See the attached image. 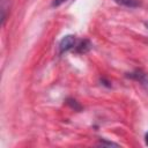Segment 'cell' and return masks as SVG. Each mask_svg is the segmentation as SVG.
Segmentation results:
<instances>
[{"instance_id":"cell-1","label":"cell","mask_w":148,"mask_h":148,"mask_svg":"<svg viewBox=\"0 0 148 148\" xmlns=\"http://www.w3.org/2000/svg\"><path fill=\"white\" fill-rule=\"evenodd\" d=\"M75 44H76L75 36H73V35H66V36H64L60 39L59 45H58L59 53H65V52L74 49L75 47Z\"/></svg>"},{"instance_id":"cell-2","label":"cell","mask_w":148,"mask_h":148,"mask_svg":"<svg viewBox=\"0 0 148 148\" xmlns=\"http://www.w3.org/2000/svg\"><path fill=\"white\" fill-rule=\"evenodd\" d=\"M127 77H131V79H133V80L140 82L142 86H145V87L148 89V74L145 73L143 71L136 69V71H134V72H132V73H128V74H127Z\"/></svg>"},{"instance_id":"cell-3","label":"cell","mask_w":148,"mask_h":148,"mask_svg":"<svg viewBox=\"0 0 148 148\" xmlns=\"http://www.w3.org/2000/svg\"><path fill=\"white\" fill-rule=\"evenodd\" d=\"M90 49H91V43L88 39H83L77 45H75V52L77 53H86Z\"/></svg>"},{"instance_id":"cell-4","label":"cell","mask_w":148,"mask_h":148,"mask_svg":"<svg viewBox=\"0 0 148 148\" xmlns=\"http://www.w3.org/2000/svg\"><path fill=\"white\" fill-rule=\"evenodd\" d=\"M114 2L127 8H136L141 5L140 0H114Z\"/></svg>"},{"instance_id":"cell-5","label":"cell","mask_w":148,"mask_h":148,"mask_svg":"<svg viewBox=\"0 0 148 148\" xmlns=\"http://www.w3.org/2000/svg\"><path fill=\"white\" fill-rule=\"evenodd\" d=\"M98 145L99 146H116V147H118L119 145L118 143H116V142H110V141H104V140H99V142H98Z\"/></svg>"},{"instance_id":"cell-6","label":"cell","mask_w":148,"mask_h":148,"mask_svg":"<svg viewBox=\"0 0 148 148\" xmlns=\"http://www.w3.org/2000/svg\"><path fill=\"white\" fill-rule=\"evenodd\" d=\"M67 0H53L52 1V7H59L60 5H62L64 2H66Z\"/></svg>"},{"instance_id":"cell-7","label":"cell","mask_w":148,"mask_h":148,"mask_svg":"<svg viewBox=\"0 0 148 148\" xmlns=\"http://www.w3.org/2000/svg\"><path fill=\"white\" fill-rule=\"evenodd\" d=\"M145 142H146V145L148 146V132L145 134Z\"/></svg>"}]
</instances>
